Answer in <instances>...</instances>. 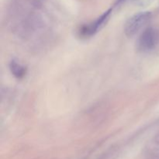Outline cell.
<instances>
[{
  "label": "cell",
  "instance_id": "obj_3",
  "mask_svg": "<svg viewBox=\"0 0 159 159\" xmlns=\"http://www.w3.org/2000/svg\"><path fill=\"white\" fill-rule=\"evenodd\" d=\"M111 12L112 9H108L103 14H102L100 16L98 17L95 21L82 26L79 30L80 36L83 37H90L95 35L107 23V22L110 19Z\"/></svg>",
  "mask_w": 159,
  "mask_h": 159
},
{
  "label": "cell",
  "instance_id": "obj_4",
  "mask_svg": "<svg viewBox=\"0 0 159 159\" xmlns=\"http://www.w3.org/2000/svg\"><path fill=\"white\" fill-rule=\"evenodd\" d=\"M9 69H10L11 73L15 76L16 79H22L25 76L26 73V67L22 65L21 64L18 63L16 61H11L9 64Z\"/></svg>",
  "mask_w": 159,
  "mask_h": 159
},
{
  "label": "cell",
  "instance_id": "obj_5",
  "mask_svg": "<svg viewBox=\"0 0 159 159\" xmlns=\"http://www.w3.org/2000/svg\"><path fill=\"white\" fill-rule=\"evenodd\" d=\"M153 1L154 0H117L116 2V6L124 4V3L130 2L132 4L136 5V6H144L150 5Z\"/></svg>",
  "mask_w": 159,
  "mask_h": 159
},
{
  "label": "cell",
  "instance_id": "obj_2",
  "mask_svg": "<svg viewBox=\"0 0 159 159\" xmlns=\"http://www.w3.org/2000/svg\"><path fill=\"white\" fill-rule=\"evenodd\" d=\"M158 34L153 28H147L137 41V49L141 52H148L153 49L158 42Z\"/></svg>",
  "mask_w": 159,
  "mask_h": 159
},
{
  "label": "cell",
  "instance_id": "obj_1",
  "mask_svg": "<svg viewBox=\"0 0 159 159\" xmlns=\"http://www.w3.org/2000/svg\"><path fill=\"white\" fill-rule=\"evenodd\" d=\"M152 13L149 12H141L132 16L126 23L124 32L127 37H133L141 29H142L150 20Z\"/></svg>",
  "mask_w": 159,
  "mask_h": 159
}]
</instances>
